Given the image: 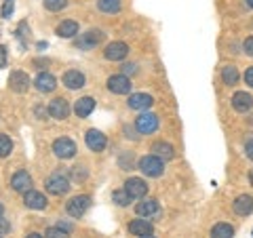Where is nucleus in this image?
I'll return each instance as SVG.
<instances>
[{"instance_id": "f257e3e1", "label": "nucleus", "mask_w": 253, "mask_h": 238, "mask_svg": "<svg viewBox=\"0 0 253 238\" xmlns=\"http://www.w3.org/2000/svg\"><path fill=\"white\" fill-rule=\"evenodd\" d=\"M137 169L144 173L146 177H161L165 173V160H161V158L154 156V154H150V156L139 158Z\"/></svg>"}, {"instance_id": "f03ea898", "label": "nucleus", "mask_w": 253, "mask_h": 238, "mask_svg": "<svg viewBox=\"0 0 253 238\" xmlns=\"http://www.w3.org/2000/svg\"><path fill=\"white\" fill-rule=\"evenodd\" d=\"M101 40H104V32L95 28V30H86L84 34H78L74 44H76V49H81V51H91L95 46H99Z\"/></svg>"}, {"instance_id": "7ed1b4c3", "label": "nucleus", "mask_w": 253, "mask_h": 238, "mask_svg": "<svg viewBox=\"0 0 253 238\" xmlns=\"http://www.w3.org/2000/svg\"><path fill=\"white\" fill-rule=\"evenodd\" d=\"M158 126H161V120H158V116L152 112H141L135 120V131L139 135H152L158 131Z\"/></svg>"}, {"instance_id": "20e7f679", "label": "nucleus", "mask_w": 253, "mask_h": 238, "mask_svg": "<svg viewBox=\"0 0 253 238\" xmlns=\"http://www.w3.org/2000/svg\"><path fill=\"white\" fill-rule=\"evenodd\" d=\"M91 207V196H86V194H81V196H74V198H70L68 204H66V211H68V215L70 217H83L86 211H89Z\"/></svg>"}, {"instance_id": "39448f33", "label": "nucleus", "mask_w": 253, "mask_h": 238, "mask_svg": "<svg viewBox=\"0 0 253 238\" xmlns=\"http://www.w3.org/2000/svg\"><path fill=\"white\" fill-rule=\"evenodd\" d=\"M76 152H78V148L70 137H59V139L53 141V154L57 158H61V160H70V158H74Z\"/></svg>"}, {"instance_id": "423d86ee", "label": "nucleus", "mask_w": 253, "mask_h": 238, "mask_svg": "<svg viewBox=\"0 0 253 238\" xmlns=\"http://www.w3.org/2000/svg\"><path fill=\"white\" fill-rule=\"evenodd\" d=\"M46 192L53 194V196H63V194H68V190H70V179L66 175H61V173H53V175L46 179Z\"/></svg>"}, {"instance_id": "0eeeda50", "label": "nucleus", "mask_w": 253, "mask_h": 238, "mask_svg": "<svg viewBox=\"0 0 253 238\" xmlns=\"http://www.w3.org/2000/svg\"><path fill=\"white\" fill-rule=\"evenodd\" d=\"M108 91L110 93H114V95H129L131 93V78L129 76H125V74H114V76H110L108 78Z\"/></svg>"}, {"instance_id": "6e6552de", "label": "nucleus", "mask_w": 253, "mask_h": 238, "mask_svg": "<svg viewBox=\"0 0 253 238\" xmlns=\"http://www.w3.org/2000/svg\"><path fill=\"white\" fill-rule=\"evenodd\" d=\"M125 192L129 194L133 200H139V198H146L148 194V184L141 177H131V179H126L125 181Z\"/></svg>"}, {"instance_id": "1a4fd4ad", "label": "nucleus", "mask_w": 253, "mask_h": 238, "mask_svg": "<svg viewBox=\"0 0 253 238\" xmlns=\"http://www.w3.org/2000/svg\"><path fill=\"white\" fill-rule=\"evenodd\" d=\"M84 141H86V148H89L91 152H104L106 146H108L106 135L101 131H97V129H89V131H86Z\"/></svg>"}, {"instance_id": "9d476101", "label": "nucleus", "mask_w": 253, "mask_h": 238, "mask_svg": "<svg viewBox=\"0 0 253 238\" xmlns=\"http://www.w3.org/2000/svg\"><path fill=\"white\" fill-rule=\"evenodd\" d=\"M23 204H26L28 209H32V211H42V209H46L49 200H46V196L42 192L28 190V192H23Z\"/></svg>"}, {"instance_id": "9b49d317", "label": "nucleus", "mask_w": 253, "mask_h": 238, "mask_svg": "<svg viewBox=\"0 0 253 238\" xmlns=\"http://www.w3.org/2000/svg\"><path fill=\"white\" fill-rule=\"evenodd\" d=\"M126 55H129V44L121 42V40L110 42V44L106 46V51H104V57L110 59V61H123Z\"/></svg>"}, {"instance_id": "f8f14e48", "label": "nucleus", "mask_w": 253, "mask_h": 238, "mask_svg": "<svg viewBox=\"0 0 253 238\" xmlns=\"http://www.w3.org/2000/svg\"><path fill=\"white\" fill-rule=\"evenodd\" d=\"M9 89L13 93H26L30 89V76L26 72H21V70H15L9 76Z\"/></svg>"}, {"instance_id": "ddd939ff", "label": "nucleus", "mask_w": 253, "mask_h": 238, "mask_svg": "<svg viewBox=\"0 0 253 238\" xmlns=\"http://www.w3.org/2000/svg\"><path fill=\"white\" fill-rule=\"evenodd\" d=\"M61 82H63L66 89L76 91V89H83L84 82H86V78H84L83 72H78V70H68V72L61 76Z\"/></svg>"}, {"instance_id": "4468645a", "label": "nucleus", "mask_w": 253, "mask_h": 238, "mask_svg": "<svg viewBox=\"0 0 253 238\" xmlns=\"http://www.w3.org/2000/svg\"><path fill=\"white\" fill-rule=\"evenodd\" d=\"M129 108L131 110H139V112H146L148 108H152V104H154V97L152 95H148V93H133V95H129Z\"/></svg>"}, {"instance_id": "2eb2a0df", "label": "nucleus", "mask_w": 253, "mask_h": 238, "mask_svg": "<svg viewBox=\"0 0 253 238\" xmlns=\"http://www.w3.org/2000/svg\"><path fill=\"white\" fill-rule=\"evenodd\" d=\"M230 104H232V108H234L239 114H245V112H249V110L253 108V97H251L249 93L239 91V93H234V95H232Z\"/></svg>"}, {"instance_id": "dca6fc26", "label": "nucleus", "mask_w": 253, "mask_h": 238, "mask_svg": "<svg viewBox=\"0 0 253 238\" xmlns=\"http://www.w3.org/2000/svg\"><path fill=\"white\" fill-rule=\"evenodd\" d=\"M232 211H234L239 217H247V215H251V213H253V196H249V194H241V196L232 202Z\"/></svg>"}, {"instance_id": "f3484780", "label": "nucleus", "mask_w": 253, "mask_h": 238, "mask_svg": "<svg viewBox=\"0 0 253 238\" xmlns=\"http://www.w3.org/2000/svg\"><path fill=\"white\" fill-rule=\"evenodd\" d=\"M46 112H49L51 118H57V120H63V118H68L70 114V106H68V101L63 99V97H57V99H53L49 108H46Z\"/></svg>"}, {"instance_id": "a211bd4d", "label": "nucleus", "mask_w": 253, "mask_h": 238, "mask_svg": "<svg viewBox=\"0 0 253 238\" xmlns=\"http://www.w3.org/2000/svg\"><path fill=\"white\" fill-rule=\"evenodd\" d=\"M135 213L139 217H154L161 213V207H158V202L154 198H141V202L135 207Z\"/></svg>"}, {"instance_id": "6ab92c4d", "label": "nucleus", "mask_w": 253, "mask_h": 238, "mask_svg": "<svg viewBox=\"0 0 253 238\" xmlns=\"http://www.w3.org/2000/svg\"><path fill=\"white\" fill-rule=\"evenodd\" d=\"M11 188L15 192H28L32 190V177L28 171H17L15 175L11 177Z\"/></svg>"}, {"instance_id": "aec40b11", "label": "nucleus", "mask_w": 253, "mask_h": 238, "mask_svg": "<svg viewBox=\"0 0 253 238\" xmlns=\"http://www.w3.org/2000/svg\"><path fill=\"white\" fill-rule=\"evenodd\" d=\"M34 86L41 93H51V91H55V86H57V78L49 72H42L34 78Z\"/></svg>"}, {"instance_id": "412c9836", "label": "nucleus", "mask_w": 253, "mask_h": 238, "mask_svg": "<svg viewBox=\"0 0 253 238\" xmlns=\"http://www.w3.org/2000/svg\"><path fill=\"white\" fill-rule=\"evenodd\" d=\"M152 154L158 156L161 160H173L175 158V148L167 141H154L152 144Z\"/></svg>"}, {"instance_id": "4be33fe9", "label": "nucleus", "mask_w": 253, "mask_h": 238, "mask_svg": "<svg viewBox=\"0 0 253 238\" xmlns=\"http://www.w3.org/2000/svg\"><path fill=\"white\" fill-rule=\"evenodd\" d=\"M152 224L146 219V217H141V219H133L131 224H129V232L133 236H146V234H152Z\"/></svg>"}, {"instance_id": "5701e85b", "label": "nucleus", "mask_w": 253, "mask_h": 238, "mask_svg": "<svg viewBox=\"0 0 253 238\" xmlns=\"http://www.w3.org/2000/svg\"><path fill=\"white\" fill-rule=\"evenodd\" d=\"M93 110H95V99L93 97H81L74 106V114L78 118H86L89 114H93Z\"/></svg>"}, {"instance_id": "b1692460", "label": "nucleus", "mask_w": 253, "mask_h": 238, "mask_svg": "<svg viewBox=\"0 0 253 238\" xmlns=\"http://www.w3.org/2000/svg\"><path fill=\"white\" fill-rule=\"evenodd\" d=\"M55 32H57V36H61V38H76V34H78V23L74 19H66V21L59 23Z\"/></svg>"}, {"instance_id": "393cba45", "label": "nucleus", "mask_w": 253, "mask_h": 238, "mask_svg": "<svg viewBox=\"0 0 253 238\" xmlns=\"http://www.w3.org/2000/svg\"><path fill=\"white\" fill-rule=\"evenodd\" d=\"M234 236V228L230 224H215L211 230V238H232Z\"/></svg>"}, {"instance_id": "a878e982", "label": "nucleus", "mask_w": 253, "mask_h": 238, "mask_svg": "<svg viewBox=\"0 0 253 238\" xmlns=\"http://www.w3.org/2000/svg\"><path fill=\"white\" fill-rule=\"evenodd\" d=\"M239 70H236L234 66H226L224 70H221V80H224V84L228 86H234L236 82H239Z\"/></svg>"}, {"instance_id": "bb28decb", "label": "nucleus", "mask_w": 253, "mask_h": 238, "mask_svg": "<svg viewBox=\"0 0 253 238\" xmlns=\"http://www.w3.org/2000/svg\"><path fill=\"white\" fill-rule=\"evenodd\" d=\"M97 9L101 13H118L121 11V0H97Z\"/></svg>"}, {"instance_id": "cd10ccee", "label": "nucleus", "mask_w": 253, "mask_h": 238, "mask_svg": "<svg viewBox=\"0 0 253 238\" xmlns=\"http://www.w3.org/2000/svg\"><path fill=\"white\" fill-rule=\"evenodd\" d=\"M11 152H13V139L9 135L0 133V158H6Z\"/></svg>"}, {"instance_id": "c85d7f7f", "label": "nucleus", "mask_w": 253, "mask_h": 238, "mask_svg": "<svg viewBox=\"0 0 253 238\" xmlns=\"http://www.w3.org/2000/svg\"><path fill=\"white\" fill-rule=\"evenodd\" d=\"M42 4H44L46 11L59 13V11H63V9L68 6V0H42Z\"/></svg>"}, {"instance_id": "c756f323", "label": "nucleus", "mask_w": 253, "mask_h": 238, "mask_svg": "<svg viewBox=\"0 0 253 238\" xmlns=\"http://www.w3.org/2000/svg\"><path fill=\"white\" fill-rule=\"evenodd\" d=\"M112 198H114V202L118 204V207H129V204L133 202V198L125 192V190H116V192L112 194Z\"/></svg>"}, {"instance_id": "7c9ffc66", "label": "nucleus", "mask_w": 253, "mask_h": 238, "mask_svg": "<svg viewBox=\"0 0 253 238\" xmlns=\"http://www.w3.org/2000/svg\"><path fill=\"white\" fill-rule=\"evenodd\" d=\"M70 234L66 232V230H61L59 226H53V228H46L44 232V238H68Z\"/></svg>"}, {"instance_id": "2f4dec72", "label": "nucleus", "mask_w": 253, "mask_h": 238, "mask_svg": "<svg viewBox=\"0 0 253 238\" xmlns=\"http://www.w3.org/2000/svg\"><path fill=\"white\" fill-rule=\"evenodd\" d=\"M13 9H15V2H13V0H4L2 11H0V17H2V19H9L11 15H13Z\"/></svg>"}, {"instance_id": "473e14b6", "label": "nucleus", "mask_w": 253, "mask_h": 238, "mask_svg": "<svg viewBox=\"0 0 253 238\" xmlns=\"http://www.w3.org/2000/svg\"><path fill=\"white\" fill-rule=\"evenodd\" d=\"M72 179H76V181H83L84 177H86V169L84 166H72Z\"/></svg>"}, {"instance_id": "72a5a7b5", "label": "nucleus", "mask_w": 253, "mask_h": 238, "mask_svg": "<svg viewBox=\"0 0 253 238\" xmlns=\"http://www.w3.org/2000/svg\"><path fill=\"white\" fill-rule=\"evenodd\" d=\"M245 152H247L249 160H253V135H249V137L245 139Z\"/></svg>"}, {"instance_id": "f704fd0d", "label": "nucleus", "mask_w": 253, "mask_h": 238, "mask_svg": "<svg viewBox=\"0 0 253 238\" xmlns=\"http://www.w3.org/2000/svg\"><path fill=\"white\" fill-rule=\"evenodd\" d=\"M6 63H9V51H6V46L0 44V68H6Z\"/></svg>"}, {"instance_id": "c9c22d12", "label": "nucleus", "mask_w": 253, "mask_h": 238, "mask_svg": "<svg viewBox=\"0 0 253 238\" xmlns=\"http://www.w3.org/2000/svg\"><path fill=\"white\" fill-rule=\"evenodd\" d=\"M11 232V224H9V219H4L2 215H0V236L2 234H9Z\"/></svg>"}, {"instance_id": "e433bc0d", "label": "nucleus", "mask_w": 253, "mask_h": 238, "mask_svg": "<svg viewBox=\"0 0 253 238\" xmlns=\"http://www.w3.org/2000/svg\"><path fill=\"white\" fill-rule=\"evenodd\" d=\"M121 70H123V74H125V76H131V74H135V72H137V66H135V63H125Z\"/></svg>"}, {"instance_id": "4c0bfd02", "label": "nucleus", "mask_w": 253, "mask_h": 238, "mask_svg": "<svg viewBox=\"0 0 253 238\" xmlns=\"http://www.w3.org/2000/svg\"><path fill=\"white\" fill-rule=\"evenodd\" d=\"M243 49H245V53H247L249 57H253V36H249L247 40L243 42Z\"/></svg>"}, {"instance_id": "58836bf2", "label": "nucleus", "mask_w": 253, "mask_h": 238, "mask_svg": "<svg viewBox=\"0 0 253 238\" xmlns=\"http://www.w3.org/2000/svg\"><path fill=\"white\" fill-rule=\"evenodd\" d=\"M245 82H247V84L251 86V89H253V66L245 70Z\"/></svg>"}, {"instance_id": "ea45409f", "label": "nucleus", "mask_w": 253, "mask_h": 238, "mask_svg": "<svg viewBox=\"0 0 253 238\" xmlns=\"http://www.w3.org/2000/svg\"><path fill=\"white\" fill-rule=\"evenodd\" d=\"M125 135H129L131 139H137V135H133V129H131V126H125Z\"/></svg>"}, {"instance_id": "a19ab883", "label": "nucleus", "mask_w": 253, "mask_h": 238, "mask_svg": "<svg viewBox=\"0 0 253 238\" xmlns=\"http://www.w3.org/2000/svg\"><path fill=\"white\" fill-rule=\"evenodd\" d=\"M26 238H44V236H42V234H36V232H32V234H28Z\"/></svg>"}, {"instance_id": "79ce46f5", "label": "nucleus", "mask_w": 253, "mask_h": 238, "mask_svg": "<svg viewBox=\"0 0 253 238\" xmlns=\"http://www.w3.org/2000/svg\"><path fill=\"white\" fill-rule=\"evenodd\" d=\"M245 4H247L249 9H253V0H245Z\"/></svg>"}, {"instance_id": "37998d69", "label": "nucleus", "mask_w": 253, "mask_h": 238, "mask_svg": "<svg viewBox=\"0 0 253 238\" xmlns=\"http://www.w3.org/2000/svg\"><path fill=\"white\" fill-rule=\"evenodd\" d=\"M249 184H251V186H253V169H251V171H249Z\"/></svg>"}, {"instance_id": "c03bdc74", "label": "nucleus", "mask_w": 253, "mask_h": 238, "mask_svg": "<svg viewBox=\"0 0 253 238\" xmlns=\"http://www.w3.org/2000/svg\"><path fill=\"white\" fill-rule=\"evenodd\" d=\"M139 238H154L152 234H146V236H139Z\"/></svg>"}, {"instance_id": "a18cd8bd", "label": "nucleus", "mask_w": 253, "mask_h": 238, "mask_svg": "<svg viewBox=\"0 0 253 238\" xmlns=\"http://www.w3.org/2000/svg\"><path fill=\"white\" fill-rule=\"evenodd\" d=\"M2 213H4V207H2V204H0V215H2Z\"/></svg>"}, {"instance_id": "49530a36", "label": "nucleus", "mask_w": 253, "mask_h": 238, "mask_svg": "<svg viewBox=\"0 0 253 238\" xmlns=\"http://www.w3.org/2000/svg\"><path fill=\"white\" fill-rule=\"evenodd\" d=\"M251 236H253V230H251Z\"/></svg>"}, {"instance_id": "de8ad7c7", "label": "nucleus", "mask_w": 253, "mask_h": 238, "mask_svg": "<svg viewBox=\"0 0 253 238\" xmlns=\"http://www.w3.org/2000/svg\"><path fill=\"white\" fill-rule=\"evenodd\" d=\"M0 238H2V236H0Z\"/></svg>"}]
</instances>
